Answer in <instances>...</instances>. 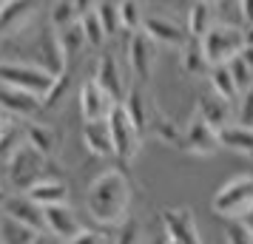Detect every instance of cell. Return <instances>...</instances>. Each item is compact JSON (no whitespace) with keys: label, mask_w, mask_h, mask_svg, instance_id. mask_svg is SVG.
<instances>
[{"label":"cell","mask_w":253,"mask_h":244,"mask_svg":"<svg viewBox=\"0 0 253 244\" xmlns=\"http://www.w3.org/2000/svg\"><path fill=\"white\" fill-rule=\"evenodd\" d=\"M131 179L126 168H108L103 174H97L88 182L85 190V208L91 213L94 221H100L105 227H120L131 216Z\"/></svg>","instance_id":"obj_1"},{"label":"cell","mask_w":253,"mask_h":244,"mask_svg":"<svg viewBox=\"0 0 253 244\" xmlns=\"http://www.w3.org/2000/svg\"><path fill=\"white\" fill-rule=\"evenodd\" d=\"M211 208L216 216L228 221H239L253 210V176L239 174L228 179L225 185H219V190L211 199Z\"/></svg>","instance_id":"obj_2"},{"label":"cell","mask_w":253,"mask_h":244,"mask_svg":"<svg viewBox=\"0 0 253 244\" xmlns=\"http://www.w3.org/2000/svg\"><path fill=\"white\" fill-rule=\"evenodd\" d=\"M6 176H9V185L14 190L29 193L35 185H40L43 179H48V176H54V174L48 171V156H43L37 148L23 142L20 151L6 162Z\"/></svg>","instance_id":"obj_3"},{"label":"cell","mask_w":253,"mask_h":244,"mask_svg":"<svg viewBox=\"0 0 253 244\" xmlns=\"http://www.w3.org/2000/svg\"><path fill=\"white\" fill-rule=\"evenodd\" d=\"M54 77L40 63H23V60H0V85H12L20 91L46 97L54 85Z\"/></svg>","instance_id":"obj_4"},{"label":"cell","mask_w":253,"mask_h":244,"mask_svg":"<svg viewBox=\"0 0 253 244\" xmlns=\"http://www.w3.org/2000/svg\"><path fill=\"white\" fill-rule=\"evenodd\" d=\"M248 46L245 40V26L242 23H228V20H219L205 37H202V48H205L211 66H222L230 63L233 57H239Z\"/></svg>","instance_id":"obj_5"},{"label":"cell","mask_w":253,"mask_h":244,"mask_svg":"<svg viewBox=\"0 0 253 244\" xmlns=\"http://www.w3.org/2000/svg\"><path fill=\"white\" fill-rule=\"evenodd\" d=\"M108 125H111V137H114V159L120 165H128L134 162L142 151V131L134 125V119L126 114L123 103L117 105L111 116H108Z\"/></svg>","instance_id":"obj_6"},{"label":"cell","mask_w":253,"mask_h":244,"mask_svg":"<svg viewBox=\"0 0 253 244\" xmlns=\"http://www.w3.org/2000/svg\"><path fill=\"white\" fill-rule=\"evenodd\" d=\"M157 43L145 32H134L126 37V66L134 74V82L148 85L157 74Z\"/></svg>","instance_id":"obj_7"},{"label":"cell","mask_w":253,"mask_h":244,"mask_svg":"<svg viewBox=\"0 0 253 244\" xmlns=\"http://www.w3.org/2000/svg\"><path fill=\"white\" fill-rule=\"evenodd\" d=\"M142 32L157 43V46H165V48H179L191 40L188 35V26L179 23L171 12H165V9H148L145 14V23H142Z\"/></svg>","instance_id":"obj_8"},{"label":"cell","mask_w":253,"mask_h":244,"mask_svg":"<svg viewBox=\"0 0 253 244\" xmlns=\"http://www.w3.org/2000/svg\"><path fill=\"white\" fill-rule=\"evenodd\" d=\"M182 151L191 153V156H216L222 151V137H219V131L202 119L199 111L188 116V122H185V137H182Z\"/></svg>","instance_id":"obj_9"},{"label":"cell","mask_w":253,"mask_h":244,"mask_svg":"<svg viewBox=\"0 0 253 244\" xmlns=\"http://www.w3.org/2000/svg\"><path fill=\"white\" fill-rule=\"evenodd\" d=\"M91 77L100 82L111 97H114L117 103H123L126 94H128V88H131V80L126 77V66H123V60L117 57L114 51H100Z\"/></svg>","instance_id":"obj_10"},{"label":"cell","mask_w":253,"mask_h":244,"mask_svg":"<svg viewBox=\"0 0 253 244\" xmlns=\"http://www.w3.org/2000/svg\"><path fill=\"white\" fill-rule=\"evenodd\" d=\"M77 103H80V116L83 122H94V119H108L111 116V111H114L117 100L111 97V94L105 91L100 82L94 80H85L80 85V91H77Z\"/></svg>","instance_id":"obj_11"},{"label":"cell","mask_w":253,"mask_h":244,"mask_svg":"<svg viewBox=\"0 0 253 244\" xmlns=\"http://www.w3.org/2000/svg\"><path fill=\"white\" fill-rule=\"evenodd\" d=\"M162 227H165V236H171L179 244H205L191 208H165L162 210Z\"/></svg>","instance_id":"obj_12"},{"label":"cell","mask_w":253,"mask_h":244,"mask_svg":"<svg viewBox=\"0 0 253 244\" xmlns=\"http://www.w3.org/2000/svg\"><path fill=\"white\" fill-rule=\"evenodd\" d=\"M0 111L6 116H12V119H26L29 122L43 111V97L12 88V85H0Z\"/></svg>","instance_id":"obj_13"},{"label":"cell","mask_w":253,"mask_h":244,"mask_svg":"<svg viewBox=\"0 0 253 244\" xmlns=\"http://www.w3.org/2000/svg\"><path fill=\"white\" fill-rule=\"evenodd\" d=\"M194 111H199L202 119L211 122L216 131H225V128H230V125L236 122V105L228 103V100H222V97L213 94V91L199 94V97H196Z\"/></svg>","instance_id":"obj_14"},{"label":"cell","mask_w":253,"mask_h":244,"mask_svg":"<svg viewBox=\"0 0 253 244\" xmlns=\"http://www.w3.org/2000/svg\"><path fill=\"white\" fill-rule=\"evenodd\" d=\"M0 213L9 216V219H14V221H20V224H26V227H32V230H37V233H46V213H43V208L37 205L35 199L26 196V193L9 196V202L3 205Z\"/></svg>","instance_id":"obj_15"},{"label":"cell","mask_w":253,"mask_h":244,"mask_svg":"<svg viewBox=\"0 0 253 244\" xmlns=\"http://www.w3.org/2000/svg\"><path fill=\"white\" fill-rule=\"evenodd\" d=\"M43 213H46V233H51L63 244H69L85 227L71 205H51V208H43Z\"/></svg>","instance_id":"obj_16"},{"label":"cell","mask_w":253,"mask_h":244,"mask_svg":"<svg viewBox=\"0 0 253 244\" xmlns=\"http://www.w3.org/2000/svg\"><path fill=\"white\" fill-rule=\"evenodd\" d=\"M37 12V0H3L0 6V37L20 35L32 23Z\"/></svg>","instance_id":"obj_17"},{"label":"cell","mask_w":253,"mask_h":244,"mask_svg":"<svg viewBox=\"0 0 253 244\" xmlns=\"http://www.w3.org/2000/svg\"><path fill=\"white\" fill-rule=\"evenodd\" d=\"M80 139H83V148L91 156H97V159H114V137H111L108 119L83 122Z\"/></svg>","instance_id":"obj_18"},{"label":"cell","mask_w":253,"mask_h":244,"mask_svg":"<svg viewBox=\"0 0 253 244\" xmlns=\"http://www.w3.org/2000/svg\"><path fill=\"white\" fill-rule=\"evenodd\" d=\"M154 103H157V100H151L148 88H145L142 82H131V88H128L126 100H123V108H126V114L134 119V125H137L142 134H148V128H151Z\"/></svg>","instance_id":"obj_19"},{"label":"cell","mask_w":253,"mask_h":244,"mask_svg":"<svg viewBox=\"0 0 253 244\" xmlns=\"http://www.w3.org/2000/svg\"><path fill=\"white\" fill-rule=\"evenodd\" d=\"M151 137H157L162 145L168 148H182V137H185V125H179L173 116H168L160 108V103H154V114H151Z\"/></svg>","instance_id":"obj_20"},{"label":"cell","mask_w":253,"mask_h":244,"mask_svg":"<svg viewBox=\"0 0 253 244\" xmlns=\"http://www.w3.org/2000/svg\"><path fill=\"white\" fill-rule=\"evenodd\" d=\"M54 40H57L60 51H63L66 66H74V63L83 57V51L91 48L88 46V37H85V29H83V20H77L74 26H66V29H60V32H54Z\"/></svg>","instance_id":"obj_21"},{"label":"cell","mask_w":253,"mask_h":244,"mask_svg":"<svg viewBox=\"0 0 253 244\" xmlns=\"http://www.w3.org/2000/svg\"><path fill=\"white\" fill-rule=\"evenodd\" d=\"M216 3L213 0H194L191 3V12H188V35L194 37V40H202V37L216 26Z\"/></svg>","instance_id":"obj_22"},{"label":"cell","mask_w":253,"mask_h":244,"mask_svg":"<svg viewBox=\"0 0 253 244\" xmlns=\"http://www.w3.org/2000/svg\"><path fill=\"white\" fill-rule=\"evenodd\" d=\"M26 196H32L40 208H51V205H69V185L60 176H48L40 185H35Z\"/></svg>","instance_id":"obj_23"},{"label":"cell","mask_w":253,"mask_h":244,"mask_svg":"<svg viewBox=\"0 0 253 244\" xmlns=\"http://www.w3.org/2000/svg\"><path fill=\"white\" fill-rule=\"evenodd\" d=\"M179 69L188 74V77H208L211 71V60H208L205 48H202V40H188L182 48H179Z\"/></svg>","instance_id":"obj_24"},{"label":"cell","mask_w":253,"mask_h":244,"mask_svg":"<svg viewBox=\"0 0 253 244\" xmlns=\"http://www.w3.org/2000/svg\"><path fill=\"white\" fill-rule=\"evenodd\" d=\"M26 142L32 148H37L43 156H48V159L57 153V145H60L57 131L51 128V125H46V122H37V119L26 122Z\"/></svg>","instance_id":"obj_25"},{"label":"cell","mask_w":253,"mask_h":244,"mask_svg":"<svg viewBox=\"0 0 253 244\" xmlns=\"http://www.w3.org/2000/svg\"><path fill=\"white\" fill-rule=\"evenodd\" d=\"M208 85H211V91L219 94L222 100H228V103L236 105V100L242 97L239 85H236V80H233V74H230L228 63H222V66H211V71H208Z\"/></svg>","instance_id":"obj_26"},{"label":"cell","mask_w":253,"mask_h":244,"mask_svg":"<svg viewBox=\"0 0 253 244\" xmlns=\"http://www.w3.org/2000/svg\"><path fill=\"white\" fill-rule=\"evenodd\" d=\"M26 142V119H9L0 134V162H9Z\"/></svg>","instance_id":"obj_27"},{"label":"cell","mask_w":253,"mask_h":244,"mask_svg":"<svg viewBox=\"0 0 253 244\" xmlns=\"http://www.w3.org/2000/svg\"><path fill=\"white\" fill-rule=\"evenodd\" d=\"M77 20H83V14L74 0H51V6H48V26H51V32L74 26Z\"/></svg>","instance_id":"obj_28"},{"label":"cell","mask_w":253,"mask_h":244,"mask_svg":"<svg viewBox=\"0 0 253 244\" xmlns=\"http://www.w3.org/2000/svg\"><path fill=\"white\" fill-rule=\"evenodd\" d=\"M37 236H40L37 230L0 213V244H35Z\"/></svg>","instance_id":"obj_29"},{"label":"cell","mask_w":253,"mask_h":244,"mask_svg":"<svg viewBox=\"0 0 253 244\" xmlns=\"http://www.w3.org/2000/svg\"><path fill=\"white\" fill-rule=\"evenodd\" d=\"M145 14H148L145 0H120V20H123V32L126 35L142 32Z\"/></svg>","instance_id":"obj_30"},{"label":"cell","mask_w":253,"mask_h":244,"mask_svg":"<svg viewBox=\"0 0 253 244\" xmlns=\"http://www.w3.org/2000/svg\"><path fill=\"white\" fill-rule=\"evenodd\" d=\"M219 137H222V148L253 156V131H251V128H239V125H230V128L219 131Z\"/></svg>","instance_id":"obj_31"},{"label":"cell","mask_w":253,"mask_h":244,"mask_svg":"<svg viewBox=\"0 0 253 244\" xmlns=\"http://www.w3.org/2000/svg\"><path fill=\"white\" fill-rule=\"evenodd\" d=\"M71 71H74V66H69L66 71H60L57 77H54V85H51V91L43 97V111H54V108H60V103L66 100V94H69V85H71Z\"/></svg>","instance_id":"obj_32"},{"label":"cell","mask_w":253,"mask_h":244,"mask_svg":"<svg viewBox=\"0 0 253 244\" xmlns=\"http://www.w3.org/2000/svg\"><path fill=\"white\" fill-rule=\"evenodd\" d=\"M83 29H85V37H88V46L91 48H100V51H103L105 43L111 40L108 32H105L103 20H100V14H97V9L88 12V14H83Z\"/></svg>","instance_id":"obj_33"},{"label":"cell","mask_w":253,"mask_h":244,"mask_svg":"<svg viewBox=\"0 0 253 244\" xmlns=\"http://www.w3.org/2000/svg\"><path fill=\"white\" fill-rule=\"evenodd\" d=\"M97 14H100V20H103L108 37L114 40V37L123 32V20H120V0H100V3H97Z\"/></svg>","instance_id":"obj_34"},{"label":"cell","mask_w":253,"mask_h":244,"mask_svg":"<svg viewBox=\"0 0 253 244\" xmlns=\"http://www.w3.org/2000/svg\"><path fill=\"white\" fill-rule=\"evenodd\" d=\"M228 69H230V74H233L236 85H239V91H248V88H253V69H251V63L242 57V54L230 60Z\"/></svg>","instance_id":"obj_35"},{"label":"cell","mask_w":253,"mask_h":244,"mask_svg":"<svg viewBox=\"0 0 253 244\" xmlns=\"http://www.w3.org/2000/svg\"><path fill=\"white\" fill-rule=\"evenodd\" d=\"M233 125L253 131V88L242 91V97L236 100V122Z\"/></svg>","instance_id":"obj_36"},{"label":"cell","mask_w":253,"mask_h":244,"mask_svg":"<svg viewBox=\"0 0 253 244\" xmlns=\"http://www.w3.org/2000/svg\"><path fill=\"white\" fill-rule=\"evenodd\" d=\"M114 244H142V221L137 216H128L120 224V236H117Z\"/></svg>","instance_id":"obj_37"},{"label":"cell","mask_w":253,"mask_h":244,"mask_svg":"<svg viewBox=\"0 0 253 244\" xmlns=\"http://www.w3.org/2000/svg\"><path fill=\"white\" fill-rule=\"evenodd\" d=\"M228 244H253V233L245 221H228Z\"/></svg>","instance_id":"obj_38"},{"label":"cell","mask_w":253,"mask_h":244,"mask_svg":"<svg viewBox=\"0 0 253 244\" xmlns=\"http://www.w3.org/2000/svg\"><path fill=\"white\" fill-rule=\"evenodd\" d=\"M69 244H111V239H108L103 230H88V227H83Z\"/></svg>","instance_id":"obj_39"},{"label":"cell","mask_w":253,"mask_h":244,"mask_svg":"<svg viewBox=\"0 0 253 244\" xmlns=\"http://www.w3.org/2000/svg\"><path fill=\"white\" fill-rule=\"evenodd\" d=\"M239 23L253 26V0H239Z\"/></svg>","instance_id":"obj_40"},{"label":"cell","mask_w":253,"mask_h":244,"mask_svg":"<svg viewBox=\"0 0 253 244\" xmlns=\"http://www.w3.org/2000/svg\"><path fill=\"white\" fill-rule=\"evenodd\" d=\"M74 3H77L80 14H88V12H94V9H97V3H100V0H74Z\"/></svg>","instance_id":"obj_41"},{"label":"cell","mask_w":253,"mask_h":244,"mask_svg":"<svg viewBox=\"0 0 253 244\" xmlns=\"http://www.w3.org/2000/svg\"><path fill=\"white\" fill-rule=\"evenodd\" d=\"M35 244H63V242H60V239H54L51 233H40V236L35 239Z\"/></svg>","instance_id":"obj_42"},{"label":"cell","mask_w":253,"mask_h":244,"mask_svg":"<svg viewBox=\"0 0 253 244\" xmlns=\"http://www.w3.org/2000/svg\"><path fill=\"white\" fill-rule=\"evenodd\" d=\"M216 6H225V9H236L239 12V0H213Z\"/></svg>","instance_id":"obj_43"},{"label":"cell","mask_w":253,"mask_h":244,"mask_svg":"<svg viewBox=\"0 0 253 244\" xmlns=\"http://www.w3.org/2000/svg\"><path fill=\"white\" fill-rule=\"evenodd\" d=\"M9 196H12V193H9L6 187L0 185V210H3V205H6V202H9Z\"/></svg>","instance_id":"obj_44"},{"label":"cell","mask_w":253,"mask_h":244,"mask_svg":"<svg viewBox=\"0 0 253 244\" xmlns=\"http://www.w3.org/2000/svg\"><path fill=\"white\" fill-rule=\"evenodd\" d=\"M242 57L251 63V69H253V46H245V51H242Z\"/></svg>","instance_id":"obj_45"},{"label":"cell","mask_w":253,"mask_h":244,"mask_svg":"<svg viewBox=\"0 0 253 244\" xmlns=\"http://www.w3.org/2000/svg\"><path fill=\"white\" fill-rule=\"evenodd\" d=\"M239 221H245V227H248V230L253 233V210L248 213V216H245V219H239Z\"/></svg>","instance_id":"obj_46"},{"label":"cell","mask_w":253,"mask_h":244,"mask_svg":"<svg viewBox=\"0 0 253 244\" xmlns=\"http://www.w3.org/2000/svg\"><path fill=\"white\" fill-rule=\"evenodd\" d=\"M245 40H248V46H253V26H245Z\"/></svg>","instance_id":"obj_47"},{"label":"cell","mask_w":253,"mask_h":244,"mask_svg":"<svg viewBox=\"0 0 253 244\" xmlns=\"http://www.w3.org/2000/svg\"><path fill=\"white\" fill-rule=\"evenodd\" d=\"M9 119H12V116H6L3 111H0V134H3V128H6V122H9Z\"/></svg>","instance_id":"obj_48"}]
</instances>
